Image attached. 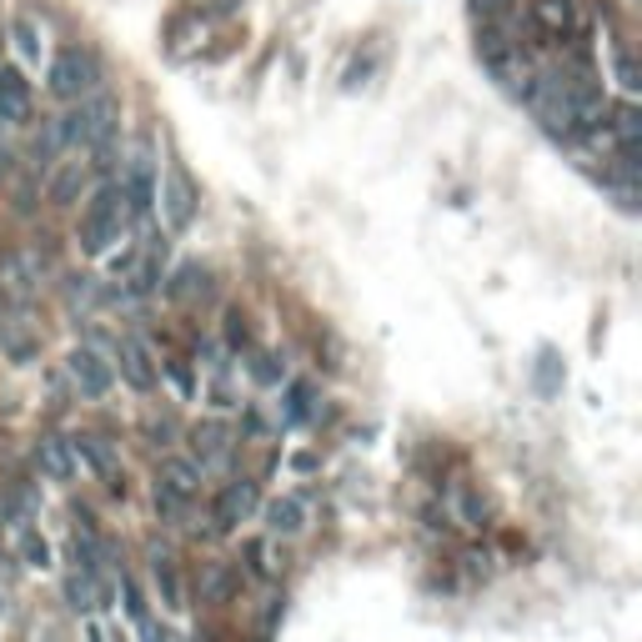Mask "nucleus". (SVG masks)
Returning <instances> with one entry per match:
<instances>
[{"label": "nucleus", "instance_id": "nucleus-4", "mask_svg": "<svg viewBox=\"0 0 642 642\" xmlns=\"http://www.w3.org/2000/svg\"><path fill=\"white\" fill-rule=\"evenodd\" d=\"M96 80H101V61H96L91 51H80V46H66V51L51 61V91L61 96V101L91 96Z\"/></svg>", "mask_w": 642, "mask_h": 642}, {"label": "nucleus", "instance_id": "nucleus-12", "mask_svg": "<svg viewBox=\"0 0 642 642\" xmlns=\"http://www.w3.org/2000/svg\"><path fill=\"white\" fill-rule=\"evenodd\" d=\"M36 467L51 482H71L76 477V452H71V437H40L36 442Z\"/></svg>", "mask_w": 642, "mask_h": 642}, {"label": "nucleus", "instance_id": "nucleus-5", "mask_svg": "<svg viewBox=\"0 0 642 642\" xmlns=\"http://www.w3.org/2000/svg\"><path fill=\"white\" fill-rule=\"evenodd\" d=\"M121 191H126V201H131V216L156 206V156H151V146L146 141L136 146L131 156H126V166H121Z\"/></svg>", "mask_w": 642, "mask_h": 642}, {"label": "nucleus", "instance_id": "nucleus-20", "mask_svg": "<svg viewBox=\"0 0 642 642\" xmlns=\"http://www.w3.org/2000/svg\"><path fill=\"white\" fill-rule=\"evenodd\" d=\"M15 547H21V557H26L30 567H46V563H51V542L40 538L30 523H21V532H15Z\"/></svg>", "mask_w": 642, "mask_h": 642}, {"label": "nucleus", "instance_id": "nucleus-23", "mask_svg": "<svg viewBox=\"0 0 642 642\" xmlns=\"http://www.w3.org/2000/svg\"><path fill=\"white\" fill-rule=\"evenodd\" d=\"M156 588H161V603L166 607H181V582H176L171 563H161V557H156Z\"/></svg>", "mask_w": 642, "mask_h": 642}, {"label": "nucleus", "instance_id": "nucleus-14", "mask_svg": "<svg viewBox=\"0 0 642 642\" xmlns=\"http://www.w3.org/2000/svg\"><path fill=\"white\" fill-rule=\"evenodd\" d=\"M66 603L76 607V613H101V607H105V588L96 582L91 567H76V572H66Z\"/></svg>", "mask_w": 642, "mask_h": 642}, {"label": "nucleus", "instance_id": "nucleus-9", "mask_svg": "<svg viewBox=\"0 0 642 642\" xmlns=\"http://www.w3.org/2000/svg\"><path fill=\"white\" fill-rule=\"evenodd\" d=\"M121 377L131 381L136 392H156V381H161V367H156V356H151V347H146L141 337H121Z\"/></svg>", "mask_w": 642, "mask_h": 642}, {"label": "nucleus", "instance_id": "nucleus-21", "mask_svg": "<svg viewBox=\"0 0 642 642\" xmlns=\"http://www.w3.org/2000/svg\"><path fill=\"white\" fill-rule=\"evenodd\" d=\"M607 51H613V71H617V80H622V91H638V66H632V51H628V40L622 36H613L607 40Z\"/></svg>", "mask_w": 642, "mask_h": 642}, {"label": "nucleus", "instance_id": "nucleus-13", "mask_svg": "<svg viewBox=\"0 0 642 642\" xmlns=\"http://www.w3.org/2000/svg\"><path fill=\"white\" fill-rule=\"evenodd\" d=\"M11 46H15V55H21L26 66H40V55H46V30H40V21L30 11L11 15Z\"/></svg>", "mask_w": 642, "mask_h": 642}, {"label": "nucleus", "instance_id": "nucleus-3", "mask_svg": "<svg viewBox=\"0 0 642 642\" xmlns=\"http://www.w3.org/2000/svg\"><path fill=\"white\" fill-rule=\"evenodd\" d=\"M156 201H161V222L171 226V231H186L191 226V216H197V181H191V171L181 166V161H166V176H161L156 186Z\"/></svg>", "mask_w": 642, "mask_h": 642}, {"label": "nucleus", "instance_id": "nucleus-18", "mask_svg": "<svg viewBox=\"0 0 642 642\" xmlns=\"http://www.w3.org/2000/svg\"><path fill=\"white\" fill-rule=\"evenodd\" d=\"M80 181H86V161H66V166L51 176V186H46V191H51L55 206H71V201L80 197Z\"/></svg>", "mask_w": 642, "mask_h": 642}, {"label": "nucleus", "instance_id": "nucleus-11", "mask_svg": "<svg viewBox=\"0 0 642 642\" xmlns=\"http://www.w3.org/2000/svg\"><path fill=\"white\" fill-rule=\"evenodd\" d=\"M0 121L5 126H26L30 121V80L15 66H0Z\"/></svg>", "mask_w": 642, "mask_h": 642}, {"label": "nucleus", "instance_id": "nucleus-10", "mask_svg": "<svg viewBox=\"0 0 642 642\" xmlns=\"http://www.w3.org/2000/svg\"><path fill=\"white\" fill-rule=\"evenodd\" d=\"M251 512H256V482L237 477V482H226L222 492H216V507H211V517H216V527H222V532H231L237 523H247Z\"/></svg>", "mask_w": 642, "mask_h": 642}, {"label": "nucleus", "instance_id": "nucleus-6", "mask_svg": "<svg viewBox=\"0 0 642 642\" xmlns=\"http://www.w3.org/2000/svg\"><path fill=\"white\" fill-rule=\"evenodd\" d=\"M66 367H71V381L80 387V396H105L111 381H116V367H111L96 347H76V352L66 356Z\"/></svg>", "mask_w": 642, "mask_h": 642}, {"label": "nucleus", "instance_id": "nucleus-19", "mask_svg": "<svg viewBox=\"0 0 642 642\" xmlns=\"http://www.w3.org/2000/svg\"><path fill=\"white\" fill-rule=\"evenodd\" d=\"M266 527H272V532H302L306 527V507L297 498H276L272 507H266Z\"/></svg>", "mask_w": 642, "mask_h": 642}, {"label": "nucleus", "instance_id": "nucleus-1", "mask_svg": "<svg viewBox=\"0 0 642 642\" xmlns=\"http://www.w3.org/2000/svg\"><path fill=\"white\" fill-rule=\"evenodd\" d=\"M116 116H121V105L105 91H91V96H80V101H71L66 116H55V136H61L66 151H91L105 166L111 146H116Z\"/></svg>", "mask_w": 642, "mask_h": 642}, {"label": "nucleus", "instance_id": "nucleus-25", "mask_svg": "<svg viewBox=\"0 0 642 642\" xmlns=\"http://www.w3.org/2000/svg\"><path fill=\"white\" fill-rule=\"evenodd\" d=\"M507 5H512V0H477V11H482V15H502Z\"/></svg>", "mask_w": 642, "mask_h": 642}, {"label": "nucleus", "instance_id": "nucleus-24", "mask_svg": "<svg viewBox=\"0 0 642 642\" xmlns=\"http://www.w3.org/2000/svg\"><path fill=\"white\" fill-rule=\"evenodd\" d=\"M306 412H312V387H306V381H291V392H287V421H302Z\"/></svg>", "mask_w": 642, "mask_h": 642}, {"label": "nucleus", "instance_id": "nucleus-15", "mask_svg": "<svg viewBox=\"0 0 642 642\" xmlns=\"http://www.w3.org/2000/svg\"><path fill=\"white\" fill-rule=\"evenodd\" d=\"M156 482L171 487L176 498L191 502L201 492V467H197V462H186V457H166V462H161V473H156Z\"/></svg>", "mask_w": 642, "mask_h": 642}, {"label": "nucleus", "instance_id": "nucleus-7", "mask_svg": "<svg viewBox=\"0 0 642 642\" xmlns=\"http://www.w3.org/2000/svg\"><path fill=\"white\" fill-rule=\"evenodd\" d=\"M0 291H5L11 302H30L40 291V262L30 251H5V256H0Z\"/></svg>", "mask_w": 642, "mask_h": 642}, {"label": "nucleus", "instance_id": "nucleus-26", "mask_svg": "<svg viewBox=\"0 0 642 642\" xmlns=\"http://www.w3.org/2000/svg\"><path fill=\"white\" fill-rule=\"evenodd\" d=\"M40 638H46V642H66V638H61V628H55V622H40Z\"/></svg>", "mask_w": 642, "mask_h": 642}, {"label": "nucleus", "instance_id": "nucleus-22", "mask_svg": "<svg viewBox=\"0 0 642 642\" xmlns=\"http://www.w3.org/2000/svg\"><path fill=\"white\" fill-rule=\"evenodd\" d=\"M557 387H563V362H557L552 352H542V356H538V392L552 396Z\"/></svg>", "mask_w": 642, "mask_h": 642}, {"label": "nucleus", "instance_id": "nucleus-2", "mask_svg": "<svg viewBox=\"0 0 642 642\" xmlns=\"http://www.w3.org/2000/svg\"><path fill=\"white\" fill-rule=\"evenodd\" d=\"M131 222V201L121 191V181H105L91 201H86V216H80V251L86 256H105V251L121 241Z\"/></svg>", "mask_w": 642, "mask_h": 642}, {"label": "nucleus", "instance_id": "nucleus-17", "mask_svg": "<svg viewBox=\"0 0 642 642\" xmlns=\"http://www.w3.org/2000/svg\"><path fill=\"white\" fill-rule=\"evenodd\" d=\"M191 446H197V457H201V462H226L231 432H226L222 421H201L197 432H191Z\"/></svg>", "mask_w": 642, "mask_h": 642}, {"label": "nucleus", "instance_id": "nucleus-8", "mask_svg": "<svg viewBox=\"0 0 642 642\" xmlns=\"http://www.w3.org/2000/svg\"><path fill=\"white\" fill-rule=\"evenodd\" d=\"M532 26L552 40V46H563L582 30V15H577V0H532Z\"/></svg>", "mask_w": 642, "mask_h": 642}, {"label": "nucleus", "instance_id": "nucleus-16", "mask_svg": "<svg viewBox=\"0 0 642 642\" xmlns=\"http://www.w3.org/2000/svg\"><path fill=\"white\" fill-rule=\"evenodd\" d=\"M71 452H76V462H91L101 477L121 473V457L111 452V442H101V437H71Z\"/></svg>", "mask_w": 642, "mask_h": 642}]
</instances>
